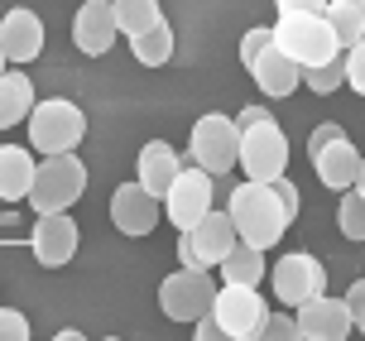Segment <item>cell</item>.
<instances>
[{"mask_svg": "<svg viewBox=\"0 0 365 341\" xmlns=\"http://www.w3.org/2000/svg\"><path fill=\"white\" fill-rule=\"evenodd\" d=\"M226 212L236 221V235L245 245H255V250H274V245L284 240V231L293 226V216L284 212L274 183H259V178L236 183L231 198H226Z\"/></svg>", "mask_w": 365, "mask_h": 341, "instance_id": "obj_1", "label": "cell"}, {"mask_svg": "<svg viewBox=\"0 0 365 341\" xmlns=\"http://www.w3.org/2000/svg\"><path fill=\"white\" fill-rule=\"evenodd\" d=\"M274 44H279L293 63H303V68L327 63V58L341 54V39H336V29H331L327 10H289V15H279Z\"/></svg>", "mask_w": 365, "mask_h": 341, "instance_id": "obj_2", "label": "cell"}, {"mask_svg": "<svg viewBox=\"0 0 365 341\" xmlns=\"http://www.w3.org/2000/svg\"><path fill=\"white\" fill-rule=\"evenodd\" d=\"M24 126H29L34 154H68L87 140V111L68 96H53V101H34Z\"/></svg>", "mask_w": 365, "mask_h": 341, "instance_id": "obj_3", "label": "cell"}, {"mask_svg": "<svg viewBox=\"0 0 365 341\" xmlns=\"http://www.w3.org/2000/svg\"><path fill=\"white\" fill-rule=\"evenodd\" d=\"M87 193V163L77 159V149L68 154H43L29 188V207L34 212H68L77 198Z\"/></svg>", "mask_w": 365, "mask_h": 341, "instance_id": "obj_4", "label": "cell"}, {"mask_svg": "<svg viewBox=\"0 0 365 341\" xmlns=\"http://www.w3.org/2000/svg\"><path fill=\"white\" fill-rule=\"evenodd\" d=\"M308 159H312V168H317L322 188H331V193H346V188H356V178H361V149L346 140L341 126H317L312 130Z\"/></svg>", "mask_w": 365, "mask_h": 341, "instance_id": "obj_5", "label": "cell"}, {"mask_svg": "<svg viewBox=\"0 0 365 341\" xmlns=\"http://www.w3.org/2000/svg\"><path fill=\"white\" fill-rule=\"evenodd\" d=\"M187 149H192V163H202L207 173H231L240 163V126L236 116H221V111H207V116H197V126H192V135H187Z\"/></svg>", "mask_w": 365, "mask_h": 341, "instance_id": "obj_6", "label": "cell"}, {"mask_svg": "<svg viewBox=\"0 0 365 341\" xmlns=\"http://www.w3.org/2000/svg\"><path fill=\"white\" fill-rule=\"evenodd\" d=\"M236 168L245 178H259V183L289 173V140H284V130H279L274 116L240 130V163Z\"/></svg>", "mask_w": 365, "mask_h": 341, "instance_id": "obj_7", "label": "cell"}, {"mask_svg": "<svg viewBox=\"0 0 365 341\" xmlns=\"http://www.w3.org/2000/svg\"><path fill=\"white\" fill-rule=\"evenodd\" d=\"M212 298H217L212 270H187V265H178L159 284V307H164L168 322H197L202 312L212 307Z\"/></svg>", "mask_w": 365, "mask_h": 341, "instance_id": "obj_8", "label": "cell"}, {"mask_svg": "<svg viewBox=\"0 0 365 341\" xmlns=\"http://www.w3.org/2000/svg\"><path fill=\"white\" fill-rule=\"evenodd\" d=\"M212 312H217L226 341H250L259 337V327L269 317V307L259 298V284H221L217 298H212Z\"/></svg>", "mask_w": 365, "mask_h": 341, "instance_id": "obj_9", "label": "cell"}, {"mask_svg": "<svg viewBox=\"0 0 365 341\" xmlns=\"http://www.w3.org/2000/svg\"><path fill=\"white\" fill-rule=\"evenodd\" d=\"M212 188H217V173H207L202 163H182L178 168V178L168 183V193H164V216L178 226V231H192L202 216L212 212Z\"/></svg>", "mask_w": 365, "mask_h": 341, "instance_id": "obj_10", "label": "cell"}, {"mask_svg": "<svg viewBox=\"0 0 365 341\" xmlns=\"http://www.w3.org/2000/svg\"><path fill=\"white\" fill-rule=\"evenodd\" d=\"M269 284H274V298H279L284 307H298V303H308V298H317V293L327 288V270H322L317 255L289 250L269 270Z\"/></svg>", "mask_w": 365, "mask_h": 341, "instance_id": "obj_11", "label": "cell"}, {"mask_svg": "<svg viewBox=\"0 0 365 341\" xmlns=\"http://www.w3.org/2000/svg\"><path fill=\"white\" fill-rule=\"evenodd\" d=\"M110 221H115V231L130 235V240H145L154 235V226L164 221V198H154L145 183H120L115 193H110Z\"/></svg>", "mask_w": 365, "mask_h": 341, "instance_id": "obj_12", "label": "cell"}, {"mask_svg": "<svg viewBox=\"0 0 365 341\" xmlns=\"http://www.w3.org/2000/svg\"><path fill=\"white\" fill-rule=\"evenodd\" d=\"M77 221L68 212H38L34 216V231H29V250L43 270H63V265H73L77 255Z\"/></svg>", "mask_w": 365, "mask_h": 341, "instance_id": "obj_13", "label": "cell"}, {"mask_svg": "<svg viewBox=\"0 0 365 341\" xmlns=\"http://www.w3.org/2000/svg\"><path fill=\"white\" fill-rule=\"evenodd\" d=\"M293 317H298V341H346L351 332H356L346 298H327V293L298 303Z\"/></svg>", "mask_w": 365, "mask_h": 341, "instance_id": "obj_14", "label": "cell"}, {"mask_svg": "<svg viewBox=\"0 0 365 341\" xmlns=\"http://www.w3.org/2000/svg\"><path fill=\"white\" fill-rule=\"evenodd\" d=\"M115 34H120V24H115L110 0H87V5L77 10V19H73V44H77V54H87V58L110 54Z\"/></svg>", "mask_w": 365, "mask_h": 341, "instance_id": "obj_15", "label": "cell"}, {"mask_svg": "<svg viewBox=\"0 0 365 341\" xmlns=\"http://www.w3.org/2000/svg\"><path fill=\"white\" fill-rule=\"evenodd\" d=\"M245 72L255 77V87L264 91V96H274V101L293 96V91H298V82H303V63H293L279 44H269V49H264V54H259Z\"/></svg>", "mask_w": 365, "mask_h": 341, "instance_id": "obj_16", "label": "cell"}, {"mask_svg": "<svg viewBox=\"0 0 365 341\" xmlns=\"http://www.w3.org/2000/svg\"><path fill=\"white\" fill-rule=\"evenodd\" d=\"M0 49L10 63H34L43 54V19L34 10H5L0 15Z\"/></svg>", "mask_w": 365, "mask_h": 341, "instance_id": "obj_17", "label": "cell"}, {"mask_svg": "<svg viewBox=\"0 0 365 341\" xmlns=\"http://www.w3.org/2000/svg\"><path fill=\"white\" fill-rule=\"evenodd\" d=\"M187 235H192V245H197V255H202V265H207V270H212V265H221L226 255L236 250V240H240L231 212H207Z\"/></svg>", "mask_w": 365, "mask_h": 341, "instance_id": "obj_18", "label": "cell"}, {"mask_svg": "<svg viewBox=\"0 0 365 341\" xmlns=\"http://www.w3.org/2000/svg\"><path fill=\"white\" fill-rule=\"evenodd\" d=\"M178 168H182V154L173 149V144H168V140H149L145 149H140V168H135V178L145 183L154 198H164L168 183L178 178Z\"/></svg>", "mask_w": 365, "mask_h": 341, "instance_id": "obj_19", "label": "cell"}, {"mask_svg": "<svg viewBox=\"0 0 365 341\" xmlns=\"http://www.w3.org/2000/svg\"><path fill=\"white\" fill-rule=\"evenodd\" d=\"M38 163L29 149L19 144H0V202H29V188H34Z\"/></svg>", "mask_w": 365, "mask_h": 341, "instance_id": "obj_20", "label": "cell"}, {"mask_svg": "<svg viewBox=\"0 0 365 341\" xmlns=\"http://www.w3.org/2000/svg\"><path fill=\"white\" fill-rule=\"evenodd\" d=\"M34 111V82L24 68H5L0 72V130H15L19 121H29Z\"/></svg>", "mask_w": 365, "mask_h": 341, "instance_id": "obj_21", "label": "cell"}, {"mask_svg": "<svg viewBox=\"0 0 365 341\" xmlns=\"http://www.w3.org/2000/svg\"><path fill=\"white\" fill-rule=\"evenodd\" d=\"M217 270H221V284H259V279L269 274V265H264V250H255V245L236 240V250L226 255Z\"/></svg>", "mask_w": 365, "mask_h": 341, "instance_id": "obj_22", "label": "cell"}, {"mask_svg": "<svg viewBox=\"0 0 365 341\" xmlns=\"http://www.w3.org/2000/svg\"><path fill=\"white\" fill-rule=\"evenodd\" d=\"M130 54H135V63H145V68H164L168 58H173V24H149V29H140V34L130 39Z\"/></svg>", "mask_w": 365, "mask_h": 341, "instance_id": "obj_23", "label": "cell"}, {"mask_svg": "<svg viewBox=\"0 0 365 341\" xmlns=\"http://www.w3.org/2000/svg\"><path fill=\"white\" fill-rule=\"evenodd\" d=\"M110 10H115V24H120V34H125V39H135L140 29H149V24L164 19L159 0H110Z\"/></svg>", "mask_w": 365, "mask_h": 341, "instance_id": "obj_24", "label": "cell"}, {"mask_svg": "<svg viewBox=\"0 0 365 341\" xmlns=\"http://www.w3.org/2000/svg\"><path fill=\"white\" fill-rule=\"evenodd\" d=\"M327 19L341 39V49L365 39V0H327Z\"/></svg>", "mask_w": 365, "mask_h": 341, "instance_id": "obj_25", "label": "cell"}, {"mask_svg": "<svg viewBox=\"0 0 365 341\" xmlns=\"http://www.w3.org/2000/svg\"><path fill=\"white\" fill-rule=\"evenodd\" d=\"M303 82H308L317 96H331V91L346 82V58L336 54V58H327V63H312V68H303Z\"/></svg>", "mask_w": 365, "mask_h": 341, "instance_id": "obj_26", "label": "cell"}, {"mask_svg": "<svg viewBox=\"0 0 365 341\" xmlns=\"http://www.w3.org/2000/svg\"><path fill=\"white\" fill-rule=\"evenodd\" d=\"M336 231L346 235V240H365V198L356 188L341 193V207H336Z\"/></svg>", "mask_w": 365, "mask_h": 341, "instance_id": "obj_27", "label": "cell"}, {"mask_svg": "<svg viewBox=\"0 0 365 341\" xmlns=\"http://www.w3.org/2000/svg\"><path fill=\"white\" fill-rule=\"evenodd\" d=\"M269 44H274V24H255V29H245V34H240V63L250 68Z\"/></svg>", "mask_w": 365, "mask_h": 341, "instance_id": "obj_28", "label": "cell"}, {"mask_svg": "<svg viewBox=\"0 0 365 341\" xmlns=\"http://www.w3.org/2000/svg\"><path fill=\"white\" fill-rule=\"evenodd\" d=\"M259 337L264 341H298V317H293L289 307H284V312H269L264 327H259Z\"/></svg>", "mask_w": 365, "mask_h": 341, "instance_id": "obj_29", "label": "cell"}, {"mask_svg": "<svg viewBox=\"0 0 365 341\" xmlns=\"http://www.w3.org/2000/svg\"><path fill=\"white\" fill-rule=\"evenodd\" d=\"M341 58H346V87L365 96V39L346 44V54H341Z\"/></svg>", "mask_w": 365, "mask_h": 341, "instance_id": "obj_30", "label": "cell"}, {"mask_svg": "<svg viewBox=\"0 0 365 341\" xmlns=\"http://www.w3.org/2000/svg\"><path fill=\"white\" fill-rule=\"evenodd\" d=\"M0 341H29V317L19 307H0Z\"/></svg>", "mask_w": 365, "mask_h": 341, "instance_id": "obj_31", "label": "cell"}, {"mask_svg": "<svg viewBox=\"0 0 365 341\" xmlns=\"http://www.w3.org/2000/svg\"><path fill=\"white\" fill-rule=\"evenodd\" d=\"M274 183V193H279V202H284V212L298 221V207H303V198H298V188H293V178L289 173H279V178H269Z\"/></svg>", "mask_w": 365, "mask_h": 341, "instance_id": "obj_32", "label": "cell"}, {"mask_svg": "<svg viewBox=\"0 0 365 341\" xmlns=\"http://www.w3.org/2000/svg\"><path fill=\"white\" fill-rule=\"evenodd\" d=\"M346 307H351V322H356V332L365 337V279H356V284L346 288Z\"/></svg>", "mask_w": 365, "mask_h": 341, "instance_id": "obj_33", "label": "cell"}, {"mask_svg": "<svg viewBox=\"0 0 365 341\" xmlns=\"http://www.w3.org/2000/svg\"><path fill=\"white\" fill-rule=\"evenodd\" d=\"M192 337H197V341H221V337H226V332H221V322H217V312H212V307H207V312H202L197 322H192Z\"/></svg>", "mask_w": 365, "mask_h": 341, "instance_id": "obj_34", "label": "cell"}, {"mask_svg": "<svg viewBox=\"0 0 365 341\" xmlns=\"http://www.w3.org/2000/svg\"><path fill=\"white\" fill-rule=\"evenodd\" d=\"M178 265H187V270H207V265H202V255H197V245H192V235H187V231L178 235Z\"/></svg>", "mask_w": 365, "mask_h": 341, "instance_id": "obj_35", "label": "cell"}, {"mask_svg": "<svg viewBox=\"0 0 365 341\" xmlns=\"http://www.w3.org/2000/svg\"><path fill=\"white\" fill-rule=\"evenodd\" d=\"M279 5V15H289V10H327V0H274Z\"/></svg>", "mask_w": 365, "mask_h": 341, "instance_id": "obj_36", "label": "cell"}, {"mask_svg": "<svg viewBox=\"0 0 365 341\" xmlns=\"http://www.w3.org/2000/svg\"><path fill=\"white\" fill-rule=\"evenodd\" d=\"M255 121H269V106H245V111L236 116V126H240V130H245V126H255Z\"/></svg>", "mask_w": 365, "mask_h": 341, "instance_id": "obj_37", "label": "cell"}, {"mask_svg": "<svg viewBox=\"0 0 365 341\" xmlns=\"http://www.w3.org/2000/svg\"><path fill=\"white\" fill-rule=\"evenodd\" d=\"M356 193L365 198V154H361V178H356Z\"/></svg>", "mask_w": 365, "mask_h": 341, "instance_id": "obj_38", "label": "cell"}, {"mask_svg": "<svg viewBox=\"0 0 365 341\" xmlns=\"http://www.w3.org/2000/svg\"><path fill=\"white\" fill-rule=\"evenodd\" d=\"M5 68H10V58H5V49H0V72H5Z\"/></svg>", "mask_w": 365, "mask_h": 341, "instance_id": "obj_39", "label": "cell"}, {"mask_svg": "<svg viewBox=\"0 0 365 341\" xmlns=\"http://www.w3.org/2000/svg\"><path fill=\"white\" fill-rule=\"evenodd\" d=\"M0 15H5V10H0Z\"/></svg>", "mask_w": 365, "mask_h": 341, "instance_id": "obj_40", "label": "cell"}]
</instances>
